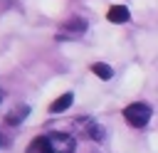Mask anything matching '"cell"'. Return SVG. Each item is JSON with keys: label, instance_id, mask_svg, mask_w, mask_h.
I'll use <instances>...</instances> for the list:
<instances>
[{"label": "cell", "instance_id": "obj_9", "mask_svg": "<svg viewBox=\"0 0 158 153\" xmlns=\"http://www.w3.org/2000/svg\"><path fill=\"white\" fill-rule=\"evenodd\" d=\"M84 27H86L84 20H72V22H67V30H72V32H77V35L84 32Z\"/></svg>", "mask_w": 158, "mask_h": 153}, {"label": "cell", "instance_id": "obj_5", "mask_svg": "<svg viewBox=\"0 0 158 153\" xmlns=\"http://www.w3.org/2000/svg\"><path fill=\"white\" fill-rule=\"evenodd\" d=\"M72 101H74V96H72V91H67V94H62L59 99H54V101L49 104V111H52V114H62V111H67V109L72 106Z\"/></svg>", "mask_w": 158, "mask_h": 153}, {"label": "cell", "instance_id": "obj_7", "mask_svg": "<svg viewBox=\"0 0 158 153\" xmlns=\"http://www.w3.org/2000/svg\"><path fill=\"white\" fill-rule=\"evenodd\" d=\"M27 114H30V106H20V109H15V111H10V114L5 116V121L15 126V123H20V121H22V118H25Z\"/></svg>", "mask_w": 158, "mask_h": 153}, {"label": "cell", "instance_id": "obj_1", "mask_svg": "<svg viewBox=\"0 0 158 153\" xmlns=\"http://www.w3.org/2000/svg\"><path fill=\"white\" fill-rule=\"evenodd\" d=\"M151 106L148 104H143V101H136V104H128L126 109H123V118L131 123V126H136V128H143L148 121H151Z\"/></svg>", "mask_w": 158, "mask_h": 153}, {"label": "cell", "instance_id": "obj_10", "mask_svg": "<svg viewBox=\"0 0 158 153\" xmlns=\"http://www.w3.org/2000/svg\"><path fill=\"white\" fill-rule=\"evenodd\" d=\"M0 99H2V94H0Z\"/></svg>", "mask_w": 158, "mask_h": 153}, {"label": "cell", "instance_id": "obj_4", "mask_svg": "<svg viewBox=\"0 0 158 153\" xmlns=\"http://www.w3.org/2000/svg\"><path fill=\"white\" fill-rule=\"evenodd\" d=\"M106 17H109V22H116V25H121V22H128V7H123V5H111L109 7V12H106Z\"/></svg>", "mask_w": 158, "mask_h": 153}, {"label": "cell", "instance_id": "obj_3", "mask_svg": "<svg viewBox=\"0 0 158 153\" xmlns=\"http://www.w3.org/2000/svg\"><path fill=\"white\" fill-rule=\"evenodd\" d=\"M25 153H52V143H49V136H37L32 138V143L27 146Z\"/></svg>", "mask_w": 158, "mask_h": 153}, {"label": "cell", "instance_id": "obj_6", "mask_svg": "<svg viewBox=\"0 0 158 153\" xmlns=\"http://www.w3.org/2000/svg\"><path fill=\"white\" fill-rule=\"evenodd\" d=\"M91 72H94L99 79H111V76H114V69H111L109 64H104V62H96V64H91Z\"/></svg>", "mask_w": 158, "mask_h": 153}, {"label": "cell", "instance_id": "obj_8", "mask_svg": "<svg viewBox=\"0 0 158 153\" xmlns=\"http://www.w3.org/2000/svg\"><path fill=\"white\" fill-rule=\"evenodd\" d=\"M86 136H89V138H94V141H101V138H104V128H101L99 123L89 121V123H86Z\"/></svg>", "mask_w": 158, "mask_h": 153}, {"label": "cell", "instance_id": "obj_2", "mask_svg": "<svg viewBox=\"0 0 158 153\" xmlns=\"http://www.w3.org/2000/svg\"><path fill=\"white\" fill-rule=\"evenodd\" d=\"M49 143H52V153H74L77 148V141L69 136V133H49Z\"/></svg>", "mask_w": 158, "mask_h": 153}]
</instances>
